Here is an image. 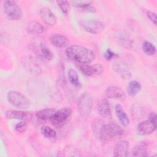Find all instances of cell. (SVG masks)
Returning a JSON list of instances; mask_svg holds the SVG:
<instances>
[{
	"label": "cell",
	"mask_w": 157,
	"mask_h": 157,
	"mask_svg": "<svg viewBox=\"0 0 157 157\" xmlns=\"http://www.w3.org/2000/svg\"><path fill=\"white\" fill-rule=\"evenodd\" d=\"M66 55L71 60L80 64H89L95 59V54L93 51L78 45L69 46L66 50Z\"/></svg>",
	"instance_id": "cell-1"
},
{
	"label": "cell",
	"mask_w": 157,
	"mask_h": 157,
	"mask_svg": "<svg viewBox=\"0 0 157 157\" xmlns=\"http://www.w3.org/2000/svg\"><path fill=\"white\" fill-rule=\"evenodd\" d=\"M123 134V129L114 122L102 126L99 132L100 139L105 142L110 141L117 137H120Z\"/></svg>",
	"instance_id": "cell-2"
},
{
	"label": "cell",
	"mask_w": 157,
	"mask_h": 157,
	"mask_svg": "<svg viewBox=\"0 0 157 157\" xmlns=\"http://www.w3.org/2000/svg\"><path fill=\"white\" fill-rule=\"evenodd\" d=\"M93 103V97L89 93H84L79 97L77 102V109L82 118H85L89 116L92 110Z\"/></svg>",
	"instance_id": "cell-3"
},
{
	"label": "cell",
	"mask_w": 157,
	"mask_h": 157,
	"mask_svg": "<svg viewBox=\"0 0 157 157\" xmlns=\"http://www.w3.org/2000/svg\"><path fill=\"white\" fill-rule=\"evenodd\" d=\"M7 98L8 101L17 108L26 109L30 106V101L28 98L18 91H9L7 93Z\"/></svg>",
	"instance_id": "cell-4"
},
{
	"label": "cell",
	"mask_w": 157,
	"mask_h": 157,
	"mask_svg": "<svg viewBox=\"0 0 157 157\" xmlns=\"http://www.w3.org/2000/svg\"><path fill=\"white\" fill-rule=\"evenodd\" d=\"M3 10L8 18L11 20H17L22 17V11L15 1H4Z\"/></svg>",
	"instance_id": "cell-5"
},
{
	"label": "cell",
	"mask_w": 157,
	"mask_h": 157,
	"mask_svg": "<svg viewBox=\"0 0 157 157\" xmlns=\"http://www.w3.org/2000/svg\"><path fill=\"white\" fill-rule=\"evenodd\" d=\"M72 115V110L70 107H64L57 110L50 118L52 124L57 128L63 126L70 118Z\"/></svg>",
	"instance_id": "cell-6"
},
{
	"label": "cell",
	"mask_w": 157,
	"mask_h": 157,
	"mask_svg": "<svg viewBox=\"0 0 157 157\" xmlns=\"http://www.w3.org/2000/svg\"><path fill=\"white\" fill-rule=\"evenodd\" d=\"M80 24L83 30L93 34L102 33L105 28V25L103 22L96 20H83Z\"/></svg>",
	"instance_id": "cell-7"
},
{
	"label": "cell",
	"mask_w": 157,
	"mask_h": 157,
	"mask_svg": "<svg viewBox=\"0 0 157 157\" xmlns=\"http://www.w3.org/2000/svg\"><path fill=\"white\" fill-rule=\"evenodd\" d=\"M77 69L85 75L88 77L100 75L104 71L103 67L100 64L89 65L88 64H77Z\"/></svg>",
	"instance_id": "cell-8"
},
{
	"label": "cell",
	"mask_w": 157,
	"mask_h": 157,
	"mask_svg": "<svg viewBox=\"0 0 157 157\" xmlns=\"http://www.w3.org/2000/svg\"><path fill=\"white\" fill-rule=\"evenodd\" d=\"M156 128V124L152 121L145 120L140 122L136 128V133L139 136L148 135L153 133Z\"/></svg>",
	"instance_id": "cell-9"
},
{
	"label": "cell",
	"mask_w": 157,
	"mask_h": 157,
	"mask_svg": "<svg viewBox=\"0 0 157 157\" xmlns=\"http://www.w3.org/2000/svg\"><path fill=\"white\" fill-rule=\"evenodd\" d=\"M98 110L99 115L105 118H112L111 107L106 98L101 99L98 103Z\"/></svg>",
	"instance_id": "cell-10"
},
{
	"label": "cell",
	"mask_w": 157,
	"mask_h": 157,
	"mask_svg": "<svg viewBox=\"0 0 157 157\" xmlns=\"http://www.w3.org/2000/svg\"><path fill=\"white\" fill-rule=\"evenodd\" d=\"M6 117L9 119H18L23 121H29L32 119L33 115L28 112L9 110L6 112Z\"/></svg>",
	"instance_id": "cell-11"
},
{
	"label": "cell",
	"mask_w": 157,
	"mask_h": 157,
	"mask_svg": "<svg viewBox=\"0 0 157 157\" xmlns=\"http://www.w3.org/2000/svg\"><path fill=\"white\" fill-rule=\"evenodd\" d=\"M114 156L125 157L129 155V142L126 140L118 141L114 146Z\"/></svg>",
	"instance_id": "cell-12"
},
{
	"label": "cell",
	"mask_w": 157,
	"mask_h": 157,
	"mask_svg": "<svg viewBox=\"0 0 157 157\" xmlns=\"http://www.w3.org/2000/svg\"><path fill=\"white\" fill-rule=\"evenodd\" d=\"M40 16L47 25L53 26L56 23V18L53 13L47 7H42L40 10Z\"/></svg>",
	"instance_id": "cell-13"
},
{
	"label": "cell",
	"mask_w": 157,
	"mask_h": 157,
	"mask_svg": "<svg viewBox=\"0 0 157 157\" xmlns=\"http://www.w3.org/2000/svg\"><path fill=\"white\" fill-rule=\"evenodd\" d=\"M105 94L107 98L113 99H122L125 95L123 90L117 86H110L107 87L105 91Z\"/></svg>",
	"instance_id": "cell-14"
},
{
	"label": "cell",
	"mask_w": 157,
	"mask_h": 157,
	"mask_svg": "<svg viewBox=\"0 0 157 157\" xmlns=\"http://www.w3.org/2000/svg\"><path fill=\"white\" fill-rule=\"evenodd\" d=\"M50 41L54 46L58 48H65L69 44L68 39L60 34H53L50 38Z\"/></svg>",
	"instance_id": "cell-15"
},
{
	"label": "cell",
	"mask_w": 157,
	"mask_h": 157,
	"mask_svg": "<svg viewBox=\"0 0 157 157\" xmlns=\"http://www.w3.org/2000/svg\"><path fill=\"white\" fill-rule=\"evenodd\" d=\"M148 145L145 142L137 143L132 149L131 155L136 157H144L148 156Z\"/></svg>",
	"instance_id": "cell-16"
},
{
	"label": "cell",
	"mask_w": 157,
	"mask_h": 157,
	"mask_svg": "<svg viewBox=\"0 0 157 157\" xmlns=\"http://www.w3.org/2000/svg\"><path fill=\"white\" fill-rule=\"evenodd\" d=\"M115 111L120 123L123 126H128L129 123V118L122 106L120 104H117L115 107Z\"/></svg>",
	"instance_id": "cell-17"
},
{
	"label": "cell",
	"mask_w": 157,
	"mask_h": 157,
	"mask_svg": "<svg viewBox=\"0 0 157 157\" xmlns=\"http://www.w3.org/2000/svg\"><path fill=\"white\" fill-rule=\"evenodd\" d=\"M27 32L31 35H36L42 34L44 31V26L36 21L29 22L26 27Z\"/></svg>",
	"instance_id": "cell-18"
},
{
	"label": "cell",
	"mask_w": 157,
	"mask_h": 157,
	"mask_svg": "<svg viewBox=\"0 0 157 157\" xmlns=\"http://www.w3.org/2000/svg\"><path fill=\"white\" fill-rule=\"evenodd\" d=\"M113 70L124 79H129L131 77V72L124 64L115 63L113 66Z\"/></svg>",
	"instance_id": "cell-19"
},
{
	"label": "cell",
	"mask_w": 157,
	"mask_h": 157,
	"mask_svg": "<svg viewBox=\"0 0 157 157\" xmlns=\"http://www.w3.org/2000/svg\"><path fill=\"white\" fill-rule=\"evenodd\" d=\"M57 111L55 109L53 108H48V109H44L40 110H39L36 112V116L40 120H45L50 119L53 116L55 112Z\"/></svg>",
	"instance_id": "cell-20"
},
{
	"label": "cell",
	"mask_w": 157,
	"mask_h": 157,
	"mask_svg": "<svg viewBox=\"0 0 157 157\" xmlns=\"http://www.w3.org/2000/svg\"><path fill=\"white\" fill-rule=\"evenodd\" d=\"M141 85L136 80H131L129 82L127 86V92L130 96H135L140 90Z\"/></svg>",
	"instance_id": "cell-21"
},
{
	"label": "cell",
	"mask_w": 157,
	"mask_h": 157,
	"mask_svg": "<svg viewBox=\"0 0 157 157\" xmlns=\"http://www.w3.org/2000/svg\"><path fill=\"white\" fill-rule=\"evenodd\" d=\"M68 77L71 83L75 88L80 89L82 86L81 83L79 80L78 75L77 71L74 69H71L68 72Z\"/></svg>",
	"instance_id": "cell-22"
},
{
	"label": "cell",
	"mask_w": 157,
	"mask_h": 157,
	"mask_svg": "<svg viewBox=\"0 0 157 157\" xmlns=\"http://www.w3.org/2000/svg\"><path fill=\"white\" fill-rule=\"evenodd\" d=\"M40 132L44 136L48 139H54L56 137V132L49 126H43L40 129Z\"/></svg>",
	"instance_id": "cell-23"
},
{
	"label": "cell",
	"mask_w": 157,
	"mask_h": 157,
	"mask_svg": "<svg viewBox=\"0 0 157 157\" xmlns=\"http://www.w3.org/2000/svg\"><path fill=\"white\" fill-rule=\"evenodd\" d=\"M142 50L144 52L149 56L153 55L156 52L155 45L148 41H145L142 44Z\"/></svg>",
	"instance_id": "cell-24"
},
{
	"label": "cell",
	"mask_w": 157,
	"mask_h": 157,
	"mask_svg": "<svg viewBox=\"0 0 157 157\" xmlns=\"http://www.w3.org/2000/svg\"><path fill=\"white\" fill-rule=\"evenodd\" d=\"M40 52L43 55V56L48 61H50L53 58V55L52 51L43 43H42L40 45Z\"/></svg>",
	"instance_id": "cell-25"
},
{
	"label": "cell",
	"mask_w": 157,
	"mask_h": 157,
	"mask_svg": "<svg viewBox=\"0 0 157 157\" xmlns=\"http://www.w3.org/2000/svg\"><path fill=\"white\" fill-rule=\"evenodd\" d=\"M56 3L59 7L60 8L62 12L66 15H67L69 11L70 6L69 3L67 1H57Z\"/></svg>",
	"instance_id": "cell-26"
},
{
	"label": "cell",
	"mask_w": 157,
	"mask_h": 157,
	"mask_svg": "<svg viewBox=\"0 0 157 157\" xmlns=\"http://www.w3.org/2000/svg\"><path fill=\"white\" fill-rule=\"evenodd\" d=\"M120 42V44L126 48H129L131 45V40L128 37V36H126L124 34H121L118 39Z\"/></svg>",
	"instance_id": "cell-27"
},
{
	"label": "cell",
	"mask_w": 157,
	"mask_h": 157,
	"mask_svg": "<svg viewBox=\"0 0 157 157\" xmlns=\"http://www.w3.org/2000/svg\"><path fill=\"white\" fill-rule=\"evenodd\" d=\"M73 4V6H75V7L79 8V9H82L85 7L91 6V4L93 3L92 1H72V2Z\"/></svg>",
	"instance_id": "cell-28"
},
{
	"label": "cell",
	"mask_w": 157,
	"mask_h": 157,
	"mask_svg": "<svg viewBox=\"0 0 157 157\" xmlns=\"http://www.w3.org/2000/svg\"><path fill=\"white\" fill-rule=\"evenodd\" d=\"M28 125L25 121H20L15 126V130L18 132H24L27 129Z\"/></svg>",
	"instance_id": "cell-29"
},
{
	"label": "cell",
	"mask_w": 157,
	"mask_h": 157,
	"mask_svg": "<svg viewBox=\"0 0 157 157\" xmlns=\"http://www.w3.org/2000/svg\"><path fill=\"white\" fill-rule=\"evenodd\" d=\"M104 58L106 60H109H109L112 59L113 58L118 57V54L115 53L112 50H111V49L108 48V49H107V50L104 53Z\"/></svg>",
	"instance_id": "cell-30"
},
{
	"label": "cell",
	"mask_w": 157,
	"mask_h": 157,
	"mask_svg": "<svg viewBox=\"0 0 157 157\" xmlns=\"http://www.w3.org/2000/svg\"><path fill=\"white\" fill-rule=\"evenodd\" d=\"M147 16L148 19L151 21L154 25H156V13L151 12V11H147Z\"/></svg>",
	"instance_id": "cell-31"
},
{
	"label": "cell",
	"mask_w": 157,
	"mask_h": 157,
	"mask_svg": "<svg viewBox=\"0 0 157 157\" xmlns=\"http://www.w3.org/2000/svg\"><path fill=\"white\" fill-rule=\"evenodd\" d=\"M69 152V153H68L66 156H71V153H72V156H78V153L75 151V149L74 147H66L64 149V153H68Z\"/></svg>",
	"instance_id": "cell-32"
},
{
	"label": "cell",
	"mask_w": 157,
	"mask_h": 157,
	"mask_svg": "<svg viewBox=\"0 0 157 157\" xmlns=\"http://www.w3.org/2000/svg\"><path fill=\"white\" fill-rule=\"evenodd\" d=\"M81 10H82L83 12H96V9L91 6H87V7H85L84 8H82V9H80Z\"/></svg>",
	"instance_id": "cell-33"
},
{
	"label": "cell",
	"mask_w": 157,
	"mask_h": 157,
	"mask_svg": "<svg viewBox=\"0 0 157 157\" xmlns=\"http://www.w3.org/2000/svg\"><path fill=\"white\" fill-rule=\"evenodd\" d=\"M156 114L155 112H151L148 115V120L156 124Z\"/></svg>",
	"instance_id": "cell-34"
}]
</instances>
